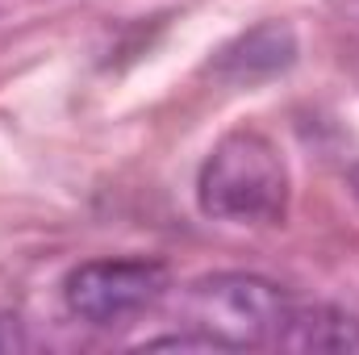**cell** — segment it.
<instances>
[{
    "mask_svg": "<svg viewBox=\"0 0 359 355\" xmlns=\"http://www.w3.org/2000/svg\"><path fill=\"white\" fill-rule=\"evenodd\" d=\"M196 205L213 222L276 226L288 213V163L259 130L226 134L196 176Z\"/></svg>",
    "mask_w": 359,
    "mask_h": 355,
    "instance_id": "cell-1",
    "label": "cell"
},
{
    "mask_svg": "<svg viewBox=\"0 0 359 355\" xmlns=\"http://www.w3.org/2000/svg\"><path fill=\"white\" fill-rule=\"evenodd\" d=\"M292 297L251 272L201 276L184 288V326L205 335L213 347H276Z\"/></svg>",
    "mask_w": 359,
    "mask_h": 355,
    "instance_id": "cell-2",
    "label": "cell"
},
{
    "mask_svg": "<svg viewBox=\"0 0 359 355\" xmlns=\"http://www.w3.org/2000/svg\"><path fill=\"white\" fill-rule=\"evenodd\" d=\"M168 288L172 276L155 260H88L67 272L63 301L88 326H126L155 309Z\"/></svg>",
    "mask_w": 359,
    "mask_h": 355,
    "instance_id": "cell-3",
    "label": "cell"
},
{
    "mask_svg": "<svg viewBox=\"0 0 359 355\" xmlns=\"http://www.w3.org/2000/svg\"><path fill=\"white\" fill-rule=\"evenodd\" d=\"M292 63H297V34L284 21H264L238 34L234 42H226L213 55L209 72L226 84H259V80L288 72Z\"/></svg>",
    "mask_w": 359,
    "mask_h": 355,
    "instance_id": "cell-4",
    "label": "cell"
},
{
    "mask_svg": "<svg viewBox=\"0 0 359 355\" xmlns=\"http://www.w3.org/2000/svg\"><path fill=\"white\" fill-rule=\"evenodd\" d=\"M284 351H359V318L330 301H292L276 335Z\"/></svg>",
    "mask_w": 359,
    "mask_h": 355,
    "instance_id": "cell-5",
    "label": "cell"
},
{
    "mask_svg": "<svg viewBox=\"0 0 359 355\" xmlns=\"http://www.w3.org/2000/svg\"><path fill=\"white\" fill-rule=\"evenodd\" d=\"M351 188H355V196H359V163L351 168Z\"/></svg>",
    "mask_w": 359,
    "mask_h": 355,
    "instance_id": "cell-6",
    "label": "cell"
}]
</instances>
